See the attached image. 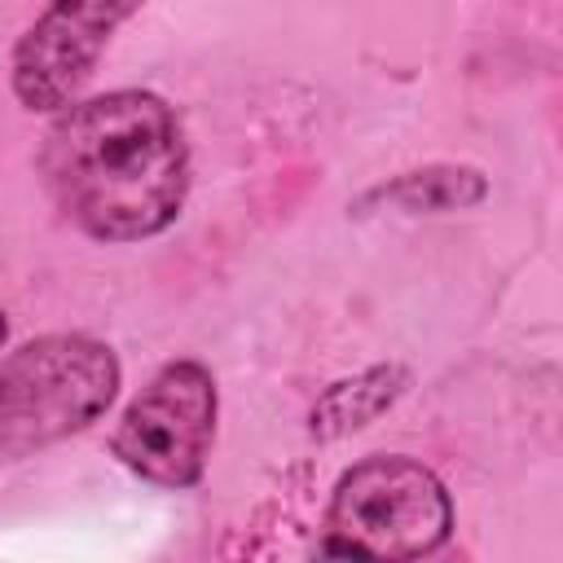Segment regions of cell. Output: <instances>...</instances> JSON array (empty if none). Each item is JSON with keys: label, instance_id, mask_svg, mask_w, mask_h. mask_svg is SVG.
<instances>
[{"label": "cell", "instance_id": "1", "mask_svg": "<svg viewBox=\"0 0 563 563\" xmlns=\"http://www.w3.org/2000/svg\"><path fill=\"white\" fill-rule=\"evenodd\" d=\"M35 167L62 220L106 246L167 233L194 185L189 136L150 88H110L57 110Z\"/></svg>", "mask_w": 563, "mask_h": 563}, {"label": "cell", "instance_id": "2", "mask_svg": "<svg viewBox=\"0 0 563 563\" xmlns=\"http://www.w3.org/2000/svg\"><path fill=\"white\" fill-rule=\"evenodd\" d=\"M123 365L84 330H53L0 356V466L88 431L114 405Z\"/></svg>", "mask_w": 563, "mask_h": 563}, {"label": "cell", "instance_id": "3", "mask_svg": "<svg viewBox=\"0 0 563 563\" xmlns=\"http://www.w3.org/2000/svg\"><path fill=\"white\" fill-rule=\"evenodd\" d=\"M453 537L444 479L409 453L352 462L325 501L317 554L334 559H427Z\"/></svg>", "mask_w": 563, "mask_h": 563}, {"label": "cell", "instance_id": "4", "mask_svg": "<svg viewBox=\"0 0 563 563\" xmlns=\"http://www.w3.org/2000/svg\"><path fill=\"white\" fill-rule=\"evenodd\" d=\"M216 422H220V387L211 365L198 356H172L123 405L110 431V453L136 479L167 493H185L198 488L207 475L216 449Z\"/></svg>", "mask_w": 563, "mask_h": 563}, {"label": "cell", "instance_id": "5", "mask_svg": "<svg viewBox=\"0 0 563 563\" xmlns=\"http://www.w3.org/2000/svg\"><path fill=\"white\" fill-rule=\"evenodd\" d=\"M145 0H44L9 48V88L22 110L57 114L79 101L114 31Z\"/></svg>", "mask_w": 563, "mask_h": 563}, {"label": "cell", "instance_id": "6", "mask_svg": "<svg viewBox=\"0 0 563 563\" xmlns=\"http://www.w3.org/2000/svg\"><path fill=\"white\" fill-rule=\"evenodd\" d=\"M488 198V176L471 163H427L396 172L391 180L369 185L347 211L352 216H374V211H396V216H449V211H471Z\"/></svg>", "mask_w": 563, "mask_h": 563}, {"label": "cell", "instance_id": "7", "mask_svg": "<svg viewBox=\"0 0 563 563\" xmlns=\"http://www.w3.org/2000/svg\"><path fill=\"white\" fill-rule=\"evenodd\" d=\"M409 383H413V374L400 361H378V365H369L352 378L330 383L308 409V435L330 444V440L365 431L369 422H378L409 391Z\"/></svg>", "mask_w": 563, "mask_h": 563}, {"label": "cell", "instance_id": "8", "mask_svg": "<svg viewBox=\"0 0 563 563\" xmlns=\"http://www.w3.org/2000/svg\"><path fill=\"white\" fill-rule=\"evenodd\" d=\"M9 343V312H4V303H0V347Z\"/></svg>", "mask_w": 563, "mask_h": 563}]
</instances>
